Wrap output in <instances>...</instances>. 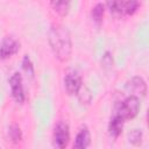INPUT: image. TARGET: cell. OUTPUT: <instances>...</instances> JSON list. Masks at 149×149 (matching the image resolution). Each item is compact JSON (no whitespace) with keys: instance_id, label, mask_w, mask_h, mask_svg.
<instances>
[{"instance_id":"16","label":"cell","mask_w":149,"mask_h":149,"mask_svg":"<svg viewBox=\"0 0 149 149\" xmlns=\"http://www.w3.org/2000/svg\"><path fill=\"white\" fill-rule=\"evenodd\" d=\"M22 68H23V70L26 71L27 74H29V76H31V77L34 76V65H33L30 58H29L27 55L23 57V61H22Z\"/></svg>"},{"instance_id":"14","label":"cell","mask_w":149,"mask_h":149,"mask_svg":"<svg viewBox=\"0 0 149 149\" xmlns=\"http://www.w3.org/2000/svg\"><path fill=\"white\" fill-rule=\"evenodd\" d=\"M142 137H143V133L141 129H137V128L130 130V133L128 134V140L134 146H140L142 142Z\"/></svg>"},{"instance_id":"3","label":"cell","mask_w":149,"mask_h":149,"mask_svg":"<svg viewBox=\"0 0 149 149\" xmlns=\"http://www.w3.org/2000/svg\"><path fill=\"white\" fill-rule=\"evenodd\" d=\"M140 5L141 3L139 1H133V0H130V1H108L106 3L109 12L118 17L133 15L137 10Z\"/></svg>"},{"instance_id":"10","label":"cell","mask_w":149,"mask_h":149,"mask_svg":"<svg viewBox=\"0 0 149 149\" xmlns=\"http://www.w3.org/2000/svg\"><path fill=\"white\" fill-rule=\"evenodd\" d=\"M123 123H125V120L121 116H119L118 114L113 113V116L111 118L109 123H108V132H109L111 136L118 137L122 132Z\"/></svg>"},{"instance_id":"13","label":"cell","mask_w":149,"mask_h":149,"mask_svg":"<svg viewBox=\"0 0 149 149\" xmlns=\"http://www.w3.org/2000/svg\"><path fill=\"white\" fill-rule=\"evenodd\" d=\"M77 95H78V99H79L80 104H83V105L84 104L85 105H88L91 102V100H92V94H91L90 90L86 86H81L80 90L78 91Z\"/></svg>"},{"instance_id":"7","label":"cell","mask_w":149,"mask_h":149,"mask_svg":"<svg viewBox=\"0 0 149 149\" xmlns=\"http://www.w3.org/2000/svg\"><path fill=\"white\" fill-rule=\"evenodd\" d=\"M20 49V43L12 36H6L0 44V58L5 59L15 55Z\"/></svg>"},{"instance_id":"1","label":"cell","mask_w":149,"mask_h":149,"mask_svg":"<svg viewBox=\"0 0 149 149\" xmlns=\"http://www.w3.org/2000/svg\"><path fill=\"white\" fill-rule=\"evenodd\" d=\"M48 40L54 55L61 62H66L70 59L72 54V41L70 31L66 29V27L59 23H54L50 27Z\"/></svg>"},{"instance_id":"5","label":"cell","mask_w":149,"mask_h":149,"mask_svg":"<svg viewBox=\"0 0 149 149\" xmlns=\"http://www.w3.org/2000/svg\"><path fill=\"white\" fill-rule=\"evenodd\" d=\"M64 86L69 94H77L80 87L83 86L81 78L76 70H68L64 76Z\"/></svg>"},{"instance_id":"8","label":"cell","mask_w":149,"mask_h":149,"mask_svg":"<svg viewBox=\"0 0 149 149\" xmlns=\"http://www.w3.org/2000/svg\"><path fill=\"white\" fill-rule=\"evenodd\" d=\"M126 88L132 92V95H135L139 98V95L144 97L147 93V84L144 79L140 76H135L132 79H129L126 84Z\"/></svg>"},{"instance_id":"15","label":"cell","mask_w":149,"mask_h":149,"mask_svg":"<svg viewBox=\"0 0 149 149\" xmlns=\"http://www.w3.org/2000/svg\"><path fill=\"white\" fill-rule=\"evenodd\" d=\"M8 134H9V137H10V140L13 142H19L22 139V133H21V129H20V127L17 125L10 126Z\"/></svg>"},{"instance_id":"6","label":"cell","mask_w":149,"mask_h":149,"mask_svg":"<svg viewBox=\"0 0 149 149\" xmlns=\"http://www.w3.org/2000/svg\"><path fill=\"white\" fill-rule=\"evenodd\" d=\"M9 86L13 99L19 104H22L24 101V92L22 86V77L19 72L12 74V77L9 78Z\"/></svg>"},{"instance_id":"4","label":"cell","mask_w":149,"mask_h":149,"mask_svg":"<svg viewBox=\"0 0 149 149\" xmlns=\"http://www.w3.org/2000/svg\"><path fill=\"white\" fill-rule=\"evenodd\" d=\"M70 141V130L68 123L59 121L54 128L52 142L56 149H65Z\"/></svg>"},{"instance_id":"9","label":"cell","mask_w":149,"mask_h":149,"mask_svg":"<svg viewBox=\"0 0 149 149\" xmlns=\"http://www.w3.org/2000/svg\"><path fill=\"white\" fill-rule=\"evenodd\" d=\"M91 143V134L86 126L81 127L76 135L72 149H87Z\"/></svg>"},{"instance_id":"11","label":"cell","mask_w":149,"mask_h":149,"mask_svg":"<svg viewBox=\"0 0 149 149\" xmlns=\"http://www.w3.org/2000/svg\"><path fill=\"white\" fill-rule=\"evenodd\" d=\"M50 6L61 16H65L69 13V9H70V2L69 1H51Z\"/></svg>"},{"instance_id":"12","label":"cell","mask_w":149,"mask_h":149,"mask_svg":"<svg viewBox=\"0 0 149 149\" xmlns=\"http://www.w3.org/2000/svg\"><path fill=\"white\" fill-rule=\"evenodd\" d=\"M104 12H105V5L99 2L97 3L92 10H91V16H92V20L97 23V24H100L101 21H102V17H104Z\"/></svg>"},{"instance_id":"2","label":"cell","mask_w":149,"mask_h":149,"mask_svg":"<svg viewBox=\"0 0 149 149\" xmlns=\"http://www.w3.org/2000/svg\"><path fill=\"white\" fill-rule=\"evenodd\" d=\"M140 111V100L135 95H129L125 100L118 102L114 107V114H118L123 120L133 119Z\"/></svg>"}]
</instances>
